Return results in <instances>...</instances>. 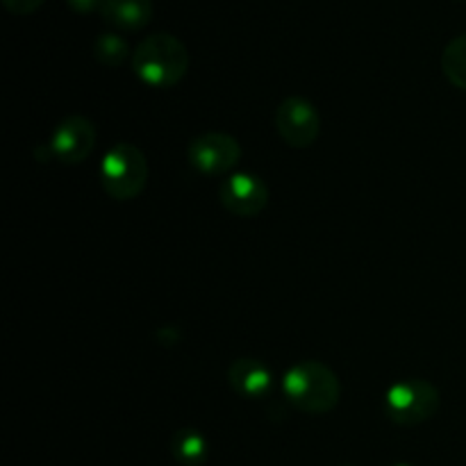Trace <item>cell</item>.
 <instances>
[{"instance_id":"cell-1","label":"cell","mask_w":466,"mask_h":466,"mask_svg":"<svg viewBox=\"0 0 466 466\" xmlns=\"http://www.w3.org/2000/svg\"><path fill=\"white\" fill-rule=\"evenodd\" d=\"M130 62L135 76L153 89H171L189 71L187 46L171 32H155L141 39Z\"/></svg>"},{"instance_id":"cell-2","label":"cell","mask_w":466,"mask_h":466,"mask_svg":"<svg viewBox=\"0 0 466 466\" xmlns=\"http://www.w3.org/2000/svg\"><path fill=\"white\" fill-rule=\"evenodd\" d=\"M282 391L299 412L328 414L339 405L341 382L328 364L319 360H303L287 369Z\"/></svg>"},{"instance_id":"cell-3","label":"cell","mask_w":466,"mask_h":466,"mask_svg":"<svg viewBox=\"0 0 466 466\" xmlns=\"http://www.w3.org/2000/svg\"><path fill=\"white\" fill-rule=\"evenodd\" d=\"M100 185L114 200H135L148 185V159L135 144L118 141L100 162Z\"/></svg>"},{"instance_id":"cell-4","label":"cell","mask_w":466,"mask_h":466,"mask_svg":"<svg viewBox=\"0 0 466 466\" xmlns=\"http://www.w3.org/2000/svg\"><path fill=\"white\" fill-rule=\"evenodd\" d=\"M437 410H440V390L428 380H417V378L399 380L385 394V412L396 426H421L435 417Z\"/></svg>"},{"instance_id":"cell-5","label":"cell","mask_w":466,"mask_h":466,"mask_svg":"<svg viewBox=\"0 0 466 466\" xmlns=\"http://www.w3.org/2000/svg\"><path fill=\"white\" fill-rule=\"evenodd\" d=\"M187 159L203 176H230L241 162L239 141L226 132H203L187 146Z\"/></svg>"},{"instance_id":"cell-6","label":"cell","mask_w":466,"mask_h":466,"mask_svg":"<svg viewBox=\"0 0 466 466\" xmlns=\"http://www.w3.org/2000/svg\"><path fill=\"white\" fill-rule=\"evenodd\" d=\"M273 126L280 139L296 150L314 146L321 135V116L317 107L300 96H289L278 105L273 114Z\"/></svg>"},{"instance_id":"cell-7","label":"cell","mask_w":466,"mask_h":466,"mask_svg":"<svg viewBox=\"0 0 466 466\" xmlns=\"http://www.w3.org/2000/svg\"><path fill=\"white\" fill-rule=\"evenodd\" d=\"M268 198H271V194H268L267 182L255 173L235 171L218 182V203L232 217H258L267 209Z\"/></svg>"},{"instance_id":"cell-8","label":"cell","mask_w":466,"mask_h":466,"mask_svg":"<svg viewBox=\"0 0 466 466\" xmlns=\"http://www.w3.org/2000/svg\"><path fill=\"white\" fill-rule=\"evenodd\" d=\"M96 146V127L86 116L73 114L59 121L50 135L48 150L57 162L80 164L91 155Z\"/></svg>"},{"instance_id":"cell-9","label":"cell","mask_w":466,"mask_h":466,"mask_svg":"<svg viewBox=\"0 0 466 466\" xmlns=\"http://www.w3.org/2000/svg\"><path fill=\"white\" fill-rule=\"evenodd\" d=\"M228 382H230L232 391L244 399L262 400L268 399L276 390V378L273 371L255 358H239L228 367Z\"/></svg>"},{"instance_id":"cell-10","label":"cell","mask_w":466,"mask_h":466,"mask_svg":"<svg viewBox=\"0 0 466 466\" xmlns=\"http://www.w3.org/2000/svg\"><path fill=\"white\" fill-rule=\"evenodd\" d=\"M153 0H105L100 16L123 32H137L153 18Z\"/></svg>"},{"instance_id":"cell-11","label":"cell","mask_w":466,"mask_h":466,"mask_svg":"<svg viewBox=\"0 0 466 466\" xmlns=\"http://www.w3.org/2000/svg\"><path fill=\"white\" fill-rule=\"evenodd\" d=\"M171 453L176 462L185 466H200L209 458V444L196 428H182L171 437Z\"/></svg>"},{"instance_id":"cell-12","label":"cell","mask_w":466,"mask_h":466,"mask_svg":"<svg viewBox=\"0 0 466 466\" xmlns=\"http://www.w3.org/2000/svg\"><path fill=\"white\" fill-rule=\"evenodd\" d=\"M132 53L135 50H130V44L116 32H103L91 44V55L103 66H121L127 59H132Z\"/></svg>"},{"instance_id":"cell-13","label":"cell","mask_w":466,"mask_h":466,"mask_svg":"<svg viewBox=\"0 0 466 466\" xmlns=\"http://www.w3.org/2000/svg\"><path fill=\"white\" fill-rule=\"evenodd\" d=\"M441 71L451 85L466 91V32L446 44L441 53Z\"/></svg>"},{"instance_id":"cell-14","label":"cell","mask_w":466,"mask_h":466,"mask_svg":"<svg viewBox=\"0 0 466 466\" xmlns=\"http://www.w3.org/2000/svg\"><path fill=\"white\" fill-rule=\"evenodd\" d=\"M46 0H3V5L7 7V12L18 14V16H27V14L41 9Z\"/></svg>"},{"instance_id":"cell-15","label":"cell","mask_w":466,"mask_h":466,"mask_svg":"<svg viewBox=\"0 0 466 466\" xmlns=\"http://www.w3.org/2000/svg\"><path fill=\"white\" fill-rule=\"evenodd\" d=\"M68 7L73 9V12L77 14H91L96 12V9L103 7L105 0H66Z\"/></svg>"},{"instance_id":"cell-16","label":"cell","mask_w":466,"mask_h":466,"mask_svg":"<svg viewBox=\"0 0 466 466\" xmlns=\"http://www.w3.org/2000/svg\"><path fill=\"white\" fill-rule=\"evenodd\" d=\"M399 466H412V464H399Z\"/></svg>"},{"instance_id":"cell-17","label":"cell","mask_w":466,"mask_h":466,"mask_svg":"<svg viewBox=\"0 0 466 466\" xmlns=\"http://www.w3.org/2000/svg\"><path fill=\"white\" fill-rule=\"evenodd\" d=\"M344 466H353V464H344Z\"/></svg>"}]
</instances>
